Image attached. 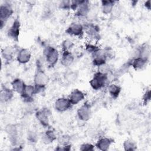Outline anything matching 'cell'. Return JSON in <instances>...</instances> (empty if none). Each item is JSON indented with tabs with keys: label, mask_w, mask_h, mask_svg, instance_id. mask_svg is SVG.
<instances>
[{
	"label": "cell",
	"mask_w": 151,
	"mask_h": 151,
	"mask_svg": "<svg viewBox=\"0 0 151 151\" xmlns=\"http://www.w3.org/2000/svg\"><path fill=\"white\" fill-rule=\"evenodd\" d=\"M94 145L89 143H84L80 147V150L81 151H93L94 149Z\"/></svg>",
	"instance_id": "34"
},
{
	"label": "cell",
	"mask_w": 151,
	"mask_h": 151,
	"mask_svg": "<svg viewBox=\"0 0 151 151\" xmlns=\"http://www.w3.org/2000/svg\"><path fill=\"white\" fill-rule=\"evenodd\" d=\"M14 91L5 86H2L0 92V100L1 103H8L12 100L14 97Z\"/></svg>",
	"instance_id": "16"
},
{
	"label": "cell",
	"mask_w": 151,
	"mask_h": 151,
	"mask_svg": "<svg viewBox=\"0 0 151 151\" xmlns=\"http://www.w3.org/2000/svg\"><path fill=\"white\" fill-rule=\"evenodd\" d=\"M65 32L70 35L82 37L84 32L83 25L78 22H73L68 27Z\"/></svg>",
	"instance_id": "11"
},
{
	"label": "cell",
	"mask_w": 151,
	"mask_h": 151,
	"mask_svg": "<svg viewBox=\"0 0 151 151\" xmlns=\"http://www.w3.org/2000/svg\"><path fill=\"white\" fill-rule=\"evenodd\" d=\"M99 48H100L98 46L91 43H87L86 44V51L90 53L91 55L93 54L95 52H96Z\"/></svg>",
	"instance_id": "32"
},
{
	"label": "cell",
	"mask_w": 151,
	"mask_h": 151,
	"mask_svg": "<svg viewBox=\"0 0 151 151\" xmlns=\"http://www.w3.org/2000/svg\"><path fill=\"white\" fill-rule=\"evenodd\" d=\"M144 6L148 10H150V8H151V5H150V1L148 0L147 1H146L144 3Z\"/></svg>",
	"instance_id": "37"
},
{
	"label": "cell",
	"mask_w": 151,
	"mask_h": 151,
	"mask_svg": "<svg viewBox=\"0 0 151 151\" xmlns=\"http://www.w3.org/2000/svg\"><path fill=\"white\" fill-rule=\"evenodd\" d=\"M21 23L19 19L17 18L14 19L13 23L7 31L8 36L15 41H18L19 34H20Z\"/></svg>",
	"instance_id": "10"
},
{
	"label": "cell",
	"mask_w": 151,
	"mask_h": 151,
	"mask_svg": "<svg viewBox=\"0 0 151 151\" xmlns=\"http://www.w3.org/2000/svg\"><path fill=\"white\" fill-rule=\"evenodd\" d=\"M17 60L21 64L28 63L31 57V54L28 48H21L17 54Z\"/></svg>",
	"instance_id": "14"
},
{
	"label": "cell",
	"mask_w": 151,
	"mask_h": 151,
	"mask_svg": "<svg viewBox=\"0 0 151 151\" xmlns=\"http://www.w3.org/2000/svg\"><path fill=\"white\" fill-rule=\"evenodd\" d=\"M15 48L14 46H6L4 47L1 51L2 57L6 62L11 61L15 54Z\"/></svg>",
	"instance_id": "19"
},
{
	"label": "cell",
	"mask_w": 151,
	"mask_h": 151,
	"mask_svg": "<svg viewBox=\"0 0 151 151\" xmlns=\"http://www.w3.org/2000/svg\"><path fill=\"white\" fill-rule=\"evenodd\" d=\"M113 139L106 137H100L96 143L95 146L99 150L106 151L107 150L111 143L113 142Z\"/></svg>",
	"instance_id": "18"
},
{
	"label": "cell",
	"mask_w": 151,
	"mask_h": 151,
	"mask_svg": "<svg viewBox=\"0 0 151 151\" xmlns=\"http://www.w3.org/2000/svg\"><path fill=\"white\" fill-rule=\"evenodd\" d=\"M11 84L12 89L14 90V91L19 94L23 92L26 86L24 81L19 78H17L13 80Z\"/></svg>",
	"instance_id": "21"
},
{
	"label": "cell",
	"mask_w": 151,
	"mask_h": 151,
	"mask_svg": "<svg viewBox=\"0 0 151 151\" xmlns=\"http://www.w3.org/2000/svg\"><path fill=\"white\" fill-rule=\"evenodd\" d=\"M43 55L50 68L54 67L59 59L58 50L51 46L48 45L44 48Z\"/></svg>",
	"instance_id": "2"
},
{
	"label": "cell",
	"mask_w": 151,
	"mask_h": 151,
	"mask_svg": "<svg viewBox=\"0 0 151 151\" xmlns=\"http://www.w3.org/2000/svg\"><path fill=\"white\" fill-rule=\"evenodd\" d=\"M37 94L36 90L34 85H27L23 91L20 94L22 101L26 103H31L34 101V96Z\"/></svg>",
	"instance_id": "9"
},
{
	"label": "cell",
	"mask_w": 151,
	"mask_h": 151,
	"mask_svg": "<svg viewBox=\"0 0 151 151\" xmlns=\"http://www.w3.org/2000/svg\"><path fill=\"white\" fill-rule=\"evenodd\" d=\"M83 27L84 31L89 38L94 41H97L100 38V29L97 25L93 23H88L83 25Z\"/></svg>",
	"instance_id": "8"
},
{
	"label": "cell",
	"mask_w": 151,
	"mask_h": 151,
	"mask_svg": "<svg viewBox=\"0 0 151 151\" xmlns=\"http://www.w3.org/2000/svg\"><path fill=\"white\" fill-rule=\"evenodd\" d=\"M111 71V67L109 64H108L107 63L103 64L97 67V72L105 74V75H109V74Z\"/></svg>",
	"instance_id": "28"
},
{
	"label": "cell",
	"mask_w": 151,
	"mask_h": 151,
	"mask_svg": "<svg viewBox=\"0 0 151 151\" xmlns=\"http://www.w3.org/2000/svg\"><path fill=\"white\" fill-rule=\"evenodd\" d=\"M74 60V55L70 51H62L60 63L64 67H67L71 65Z\"/></svg>",
	"instance_id": "17"
},
{
	"label": "cell",
	"mask_w": 151,
	"mask_h": 151,
	"mask_svg": "<svg viewBox=\"0 0 151 151\" xmlns=\"http://www.w3.org/2000/svg\"><path fill=\"white\" fill-rule=\"evenodd\" d=\"M123 148L125 150H134L136 149V143L131 140V139H127L126 140L123 144Z\"/></svg>",
	"instance_id": "27"
},
{
	"label": "cell",
	"mask_w": 151,
	"mask_h": 151,
	"mask_svg": "<svg viewBox=\"0 0 151 151\" xmlns=\"http://www.w3.org/2000/svg\"><path fill=\"white\" fill-rule=\"evenodd\" d=\"M5 131L9 140L13 146L17 145L19 140V130L16 124H9L5 127Z\"/></svg>",
	"instance_id": "6"
},
{
	"label": "cell",
	"mask_w": 151,
	"mask_h": 151,
	"mask_svg": "<svg viewBox=\"0 0 151 151\" xmlns=\"http://www.w3.org/2000/svg\"><path fill=\"white\" fill-rule=\"evenodd\" d=\"M131 67H132L133 69L136 71L142 69L148 62V60L143 59L141 57H137L131 60Z\"/></svg>",
	"instance_id": "24"
},
{
	"label": "cell",
	"mask_w": 151,
	"mask_h": 151,
	"mask_svg": "<svg viewBox=\"0 0 151 151\" xmlns=\"http://www.w3.org/2000/svg\"><path fill=\"white\" fill-rule=\"evenodd\" d=\"M41 60H37L36 63L37 68L34 77V86L37 94L42 91L48 84L49 78L43 69V63Z\"/></svg>",
	"instance_id": "1"
},
{
	"label": "cell",
	"mask_w": 151,
	"mask_h": 151,
	"mask_svg": "<svg viewBox=\"0 0 151 151\" xmlns=\"http://www.w3.org/2000/svg\"><path fill=\"white\" fill-rule=\"evenodd\" d=\"M51 115L50 110L47 107H44L35 112V117L39 123L45 127L50 126V117Z\"/></svg>",
	"instance_id": "5"
},
{
	"label": "cell",
	"mask_w": 151,
	"mask_h": 151,
	"mask_svg": "<svg viewBox=\"0 0 151 151\" xmlns=\"http://www.w3.org/2000/svg\"><path fill=\"white\" fill-rule=\"evenodd\" d=\"M121 12H122V8H121L120 5L118 4V2L117 1L116 3L115 4L110 14H111V16H113V18H118L120 15Z\"/></svg>",
	"instance_id": "30"
},
{
	"label": "cell",
	"mask_w": 151,
	"mask_h": 151,
	"mask_svg": "<svg viewBox=\"0 0 151 151\" xmlns=\"http://www.w3.org/2000/svg\"><path fill=\"white\" fill-rule=\"evenodd\" d=\"M14 11L12 6L8 2L2 4L0 6V25L1 28L2 29L5 26L6 21L13 14Z\"/></svg>",
	"instance_id": "4"
},
{
	"label": "cell",
	"mask_w": 151,
	"mask_h": 151,
	"mask_svg": "<svg viewBox=\"0 0 151 151\" xmlns=\"http://www.w3.org/2000/svg\"><path fill=\"white\" fill-rule=\"evenodd\" d=\"M150 98H151V93H150V90L149 89L147 90L142 97L143 99V103L145 104H147L150 100Z\"/></svg>",
	"instance_id": "35"
},
{
	"label": "cell",
	"mask_w": 151,
	"mask_h": 151,
	"mask_svg": "<svg viewBox=\"0 0 151 151\" xmlns=\"http://www.w3.org/2000/svg\"><path fill=\"white\" fill-rule=\"evenodd\" d=\"M72 104L68 98L60 97L54 103V108L58 112H64L71 109Z\"/></svg>",
	"instance_id": "13"
},
{
	"label": "cell",
	"mask_w": 151,
	"mask_h": 151,
	"mask_svg": "<svg viewBox=\"0 0 151 151\" xmlns=\"http://www.w3.org/2000/svg\"><path fill=\"white\" fill-rule=\"evenodd\" d=\"M74 44L72 41L65 40L63 41L61 44V47H62V51H70V50L73 47Z\"/></svg>",
	"instance_id": "31"
},
{
	"label": "cell",
	"mask_w": 151,
	"mask_h": 151,
	"mask_svg": "<svg viewBox=\"0 0 151 151\" xmlns=\"http://www.w3.org/2000/svg\"><path fill=\"white\" fill-rule=\"evenodd\" d=\"M64 80L69 83H72L76 81L78 77V73L77 71H69L66 72L64 75Z\"/></svg>",
	"instance_id": "26"
},
{
	"label": "cell",
	"mask_w": 151,
	"mask_h": 151,
	"mask_svg": "<svg viewBox=\"0 0 151 151\" xmlns=\"http://www.w3.org/2000/svg\"><path fill=\"white\" fill-rule=\"evenodd\" d=\"M109 75L101 74L96 72L93 78L90 80L89 83L91 87L94 90H99L108 85Z\"/></svg>",
	"instance_id": "3"
},
{
	"label": "cell",
	"mask_w": 151,
	"mask_h": 151,
	"mask_svg": "<svg viewBox=\"0 0 151 151\" xmlns=\"http://www.w3.org/2000/svg\"><path fill=\"white\" fill-rule=\"evenodd\" d=\"M117 1L111 0H103L101 1V9L104 15L110 14Z\"/></svg>",
	"instance_id": "20"
},
{
	"label": "cell",
	"mask_w": 151,
	"mask_h": 151,
	"mask_svg": "<svg viewBox=\"0 0 151 151\" xmlns=\"http://www.w3.org/2000/svg\"><path fill=\"white\" fill-rule=\"evenodd\" d=\"M107 89L110 96L113 99H116L119 96L122 90V88L120 86L113 83L109 84L107 86Z\"/></svg>",
	"instance_id": "23"
},
{
	"label": "cell",
	"mask_w": 151,
	"mask_h": 151,
	"mask_svg": "<svg viewBox=\"0 0 151 151\" xmlns=\"http://www.w3.org/2000/svg\"><path fill=\"white\" fill-rule=\"evenodd\" d=\"M59 8L63 10H68L71 9V1H62L58 4Z\"/></svg>",
	"instance_id": "33"
},
{
	"label": "cell",
	"mask_w": 151,
	"mask_h": 151,
	"mask_svg": "<svg viewBox=\"0 0 151 151\" xmlns=\"http://www.w3.org/2000/svg\"><path fill=\"white\" fill-rule=\"evenodd\" d=\"M76 11V17L80 18H84L87 17L90 11V2L85 0L80 1V3Z\"/></svg>",
	"instance_id": "12"
},
{
	"label": "cell",
	"mask_w": 151,
	"mask_h": 151,
	"mask_svg": "<svg viewBox=\"0 0 151 151\" xmlns=\"http://www.w3.org/2000/svg\"><path fill=\"white\" fill-rule=\"evenodd\" d=\"M139 57L146 60H149L150 55V47L147 44H144L139 47Z\"/></svg>",
	"instance_id": "25"
},
{
	"label": "cell",
	"mask_w": 151,
	"mask_h": 151,
	"mask_svg": "<svg viewBox=\"0 0 151 151\" xmlns=\"http://www.w3.org/2000/svg\"><path fill=\"white\" fill-rule=\"evenodd\" d=\"M71 137L68 134H63L59 136L57 139L59 145L61 146H66L70 145L69 143L70 142Z\"/></svg>",
	"instance_id": "29"
},
{
	"label": "cell",
	"mask_w": 151,
	"mask_h": 151,
	"mask_svg": "<svg viewBox=\"0 0 151 151\" xmlns=\"http://www.w3.org/2000/svg\"><path fill=\"white\" fill-rule=\"evenodd\" d=\"M78 119L82 122L88 121L91 116V107L90 103L86 101L82 104L77 111Z\"/></svg>",
	"instance_id": "7"
},
{
	"label": "cell",
	"mask_w": 151,
	"mask_h": 151,
	"mask_svg": "<svg viewBox=\"0 0 151 151\" xmlns=\"http://www.w3.org/2000/svg\"><path fill=\"white\" fill-rule=\"evenodd\" d=\"M57 136L54 131L51 129H48L45 132L42 136V140L45 144H50L57 140Z\"/></svg>",
	"instance_id": "22"
},
{
	"label": "cell",
	"mask_w": 151,
	"mask_h": 151,
	"mask_svg": "<svg viewBox=\"0 0 151 151\" xmlns=\"http://www.w3.org/2000/svg\"><path fill=\"white\" fill-rule=\"evenodd\" d=\"M85 97V94L79 89H74L70 94L68 96V99L71 103V104L76 105L78 104L82 100H84Z\"/></svg>",
	"instance_id": "15"
},
{
	"label": "cell",
	"mask_w": 151,
	"mask_h": 151,
	"mask_svg": "<svg viewBox=\"0 0 151 151\" xmlns=\"http://www.w3.org/2000/svg\"><path fill=\"white\" fill-rule=\"evenodd\" d=\"M33 132H31L29 133V134L28 136V139L31 142H36L37 137V135L35 134V133H33Z\"/></svg>",
	"instance_id": "36"
}]
</instances>
